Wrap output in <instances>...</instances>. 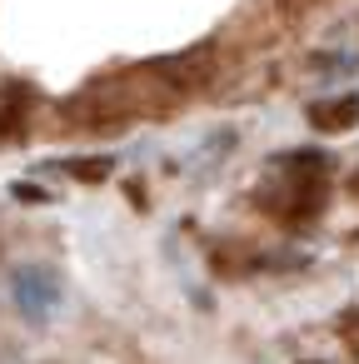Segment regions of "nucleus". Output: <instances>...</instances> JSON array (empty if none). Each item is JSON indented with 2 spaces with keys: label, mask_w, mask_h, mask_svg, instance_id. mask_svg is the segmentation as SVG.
Here are the masks:
<instances>
[{
  "label": "nucleus",
  "mask_w": 359,
  "mask_h": 364,
  "mask_svg": "<svg viewBox=\"0 0 359 364\" xmlns=\"http://www.w3.org/2000/svg\"><path fill=\"white\" fill-rule=\"evenodd\" d=\"M150 70H155L160 85H170L175 95H185V90H195V85L210 80V55L205 50H190V55H170V60H160Z\"/></svg>",
  "instance_id": "f257e3e1"
},
{
  "label": "nucleus",
  "mask_w": 359,
  "mask_h": 364,
  "mask_svg": "<svg viewBox=\"0 0 359 364\" xmlns=\"http://www.w3.org/2000/svg\"><path fill=\"white\" fill-rule=\"evenodd\" d=\"M309 120H314L319 130H349V125L359 120V100H349V95H339V100H319V105L309 110Z\"/></svg>",
  "instance_id": "f03ea898"
},
{
  "label": "nucleus",
  "mask_w": 359,
  "mask_h": 364,
  "mask_svg": "<svg viewBox=\"0 0 359 364\" xmlns=\"http://www.w3.org/2000/svg\"><path fill=\"white\" fill-rule=\"evenodd\" d=\"M26 110H31V90L26 85H11V95L0 100V140H16L26 130Z\"/></svg>",
  "instance_id": "7ed1b4c3"
},
{
  "label": "nucleus",
  "mask_w": 359,
  "mask_h": 364,
  "mask_svg": "<svg viewBox=\"0 0 359 364\" xmlns=\"http://www.w3.org/2000/svg\"><path fill=\"white\" fill-rule=\"evenodd\" d=\"M70 175H75V180H85V185H100V180L110 175V160H105V155H90V160H70Z\"/></svg>",
  "instance_id": "20e7f679"
},
{
  "label": "nucleus",
  "mask_w": 359,
  "mask_h": 364,
  "mask_svg": "<svg viewBox=\"0 0 359 364\" xmlns=\"http://www.w3.org/2000/svg\"><path fill=\"white\" fill-rule=\"evenodd\" d=\"M349 190H354V195H359V175H354V180H349Z\"/></svg>",
  "instance_id": "39448f33"
}]
</instances>
